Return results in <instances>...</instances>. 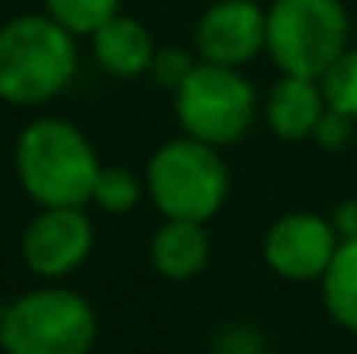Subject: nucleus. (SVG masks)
<instances>
[{"instance_id": "423d86ee", "label": "nucleus", "mask_w": 357, "mask_h": 354, "mask_svg": "<svg viewBox=\"0 0 357 354\" xmlns=\"http://www.w3.org/2000/svg\"><path fill=\"white\" fill-rule=\"evenodd\" d=\"M257 112L253 87L236 73V66L202 63L177 87V118L188 135L205 139L212 146H226L243 139Z\"/></svg>"}, {"instance_id": "0eeeda50", "label": "nucleus", "mask_w": 357, "mask_h": 354, "mask_svg": "<svg viewBox=\"0 0 357 354\" xmlns=\"http://www.w3.org/2000/svg\"><path fill=\"white\" fill-rule=\"evenodd\" d=\"M94 246V226L80 205H42L21 236V257L38 278H66Z\"/></svg>"}, {"instance_id": "1a4fd4ad", "label": "nucleus", "mask_w": 357, "mask_h": 354, "mask_svg": "<svg viewBox=\"0 0 357 354\" xmlns=\"http://www.w3.org/2000/svg\"><path fill=\"white\" fill-rule=\"evenodd\" d=\"M195 42L208 63L239 66L267 45V14L253 0H219L198 21Z\"/></svg>"}, {"instance_id": "aec40b11", "label": "nucleus", "mask_w": 357, "mask_h": 354, "mask_svg": "<svg viewBox=\"0 0 357 354\" xmlns=\"http://www.w3.org/2000/svg\"><path fill=\"white\" fill-rule=\"evenodd\" d=\"M333 226H337L340 239H357V202H344L333 212Z\"/></svg>"}, {"instance_id": "a211bd4d", "label": "nucleus", "mask_w": 357, "mask_h": 354, "mask_svg": "<svg viewBox=\"0 0 357 354\" xmlns=\"http://www.w3.org/2000/svg\"><path fill=\"white\" fill-rule=\"evenodd\" d=\"M312 139L323 146V149H344L351 139H354V115L340 112V108H330L319 115L316 128H312Z\"/></svg>"}, {"instance_id": "39448f33", "label": "nucleus", "mask_w": 357, "mask_h": 354, "mask_svg": "<svg viewBox=\"0 0 357 354\" xmlns=\"http://www.w3.org/2000/svg\"><path fill=\"white\" fill-rule=\"evenodd\" d=\"M98 337V316L70 288H38L0 316V348L14 354H80Z\"/></svg>"}, {"instance_id": "4468645a", "label": "nucleus", "mask_w": 357, "mask_h": 354, "mask_svg": "<svg viewBox=\"0 0 357 354\" xmlns=\"http://www.w3.org/2000/svg\"><path fill=\"white\" fill-rule=\"evenodd\" d=\"M45 7L73 35H94L108 17L119 14V0H45Z\"/></svg>"}, {"instance_id": "7ed1b4c3", "label": "nucleus", "mask_w": 357, "mask_h": 354, "mask_svg": "<svg viewBox=\"0 0 357 354\" xmlns=\"http://www.w3.org/2000/svg\"><path fill=\"white\" fill-rule=\"evenodd\" d=\"M146 188L153 205L167 219H212L229 195V170L212 142L174 139L160 146L146 170Z\"/></svg>"}, {"instance_id": "9b49d317", "label": "nucleus", "mask_w": 357, "mask_h": 354, "mask_svg": "<svg viewBox=\"0 0 357 354\" xmlns=\"http://www.w3.org/2000/svg\"><path fill=\"white\" fill-rule=\"evenodd\" d=\"M153 267L163 278L188 281L208 264V233L198 219H167L149 246Z\"/></svg>"}, {"instance_id": "f3484780", "label": "nucleus", "mask_w": 357, "mask_h": 354, "mask_svg": "<svg viewBox=\"0 0 357 354\" xmlns=\"http://www.w3.org/2000/svg\"><path fill=\"white\" fill-rule=\"evenodd\" d=\"M191 70H195L191 56H188L184 49H174V45L156 49V56H153V63H149V73L156 77V84H160V87H170V91H177V87L188 80Z\"/></svg>"}, {"instance_id": "f8f14e48", "label": "nucleus", "mask_w": 357, "mask_h": 354, "mask_svg": "<svg viewBox=\"0 0 357 354\" xmlns=\"http://www.w3.org/2000/svg\"><path fill=\"white\" fill-rule=\"evenodd\" d=\"M94 56L115 77H139L149 70L156 45L135 17L115 14L94 31Z\"/></svg>"}, {"instance_id": "dca6fc26", "label": "nucleus", "mask_w": 357, "mask_h": 354, "mask_svg": "<svg viewBox=\"0 0 357 354\" xmlns=\"http://www.w3.org/2000/svg\"><path fill=\"white\" fill-rule=\"evenodd\" d=\"M139 195H142V188L132 177V170H125V167H101V174L94 181V202L105 212H115V216L132 212L139 205Z\"/></svg>"}, {"instance_id": "9d476101", "label": "nucleus", "mask_w": 357, "mask_h": 354, "mask_svg": "<svg viewBox=\"0 0 357 354\" xmlns=\"http://www.w3.org/2000/svg\"><path fill=\"white\" fill-rule=\"evenodd\" d=\"M326 112L323 87L309 77L284 73L267 94V125L281 139H305L312 135L319 115Z\"/></svg>"}, {"instance_id": "ddd939ff", "label": "nucleus", "mask_w": 357, "mask_h": 354, "mask_svg": "<svg viewBox=\"0 0 357 354\" xmlns=\"http://www.w3.org/2000/svg\"><path fill=\"white\" fill-rule=\"evenodd\" d=\"M323 299L330 316L357 334V239H340V250L323 274Z\"/></svg>"}, {"instance_id": "f257e3e1", "label": "nucleus", "mask_w": 357, "mask_h": 354, "mask_svg": "<svg viewBox=\"0 0 357 354\" xmlns=\"http://www.w3.org/2000/svg\"><path fill=\"white\" fill-rule=\"evenodd\" d=\"M77 73L73 31L52 14H21L0 28V98L7 105H42Z\"/></svg>"}, {"instance_id": "20e7f679", "label": "nucleus", "mask_w": 357, "mask_h": 354, "mask_svg": "<svg viewBox=\"0 0 357 354\" xmlns=\"http://www.w3.org/2000/svg\"><path fill=\"white\" fill-rule=\"evenodd\" d=\"M340 0H274L267 10V52L281 73L319 80L347 49Z\"/></svg>"}, {"instance_id": "6ab92c4d", "label": "nucleus", "mask_w": 357, "mask_h": 354, "mask_svg": "<svg viewBox=\"0 0 357 354\" xmlns=\"http://www.w3.org/2000/svg\"><path fill=\"white\" fill-rule=\"evenodd\" d=\"M219 351H229V354H253V351H264L267 344L260 341V334H253L250 327H226L222 337L215 341Z\"/></svg>"}, {"instance_id": "6e6552de", "label": "nucleus", "mask_w": 357, "mask_h": 354, "mask_svg": "<svg viewBox=\"0 0 357 354\" xmlns=\"http://www.w3.org/2000/svg\"><path fill=\"white\" fill-rule=\"evenodd\" d=\"M337 250H340L337 226L309 212H291L278 219L264 239V260L271 264V271H278L288 281L323 278Z\"/></svg>"}, {"instance_id": "2eb2a0df", "label": "nucleus", "mask_w": 357, "mask_h": 354, "mask_svg": "<svg viewBox=\"0 0 357 354\" xmlns=\"http://www.w3.org/2000/svg\"><path fill=\"white\" fill-rule=\"evenodd\" d=\"M323 98L330 108H340L357 118V49H344L333 66L319 77Z\"/></svg>"}, {"instance_id": "f03ea898", "label": "nucleus", "mask_w": 357, "mask_h": 354, "mask_svg": "<svg viewBox=\"0 0 357 354\" xmlns=\"http://www.w3.org/2000/svg\"><path fill=\"white\" fill-rule=\"evenodd\" d=\"M17 177L38 205H84L101 174L87 135L63 118H38L17 139Z\"/></svg>"}]
</instances>
